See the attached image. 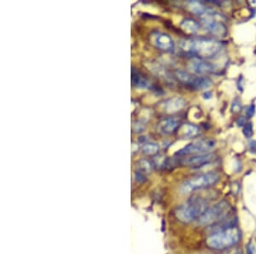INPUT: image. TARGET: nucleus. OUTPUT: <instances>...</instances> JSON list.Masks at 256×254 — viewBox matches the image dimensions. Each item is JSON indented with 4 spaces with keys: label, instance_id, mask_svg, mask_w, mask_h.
Here are the masks:
<instances>
[{
    "label": "nucleus",
    "instance_id": "nucleus-4",
    "mask_svg": "<svg viewBox=\"0 0 256 254\" xmlns=\"http://www.w3.org/2000/svg\"><path fill=\"white\" fill-rule=\"evenodd\" d=\"M220 181V175L214 172H208L196 175L189 179L181 185V192L184 194L195 192L196 190L208 189L215 185Z\"/></svg>",
    "mask_w": 256,
    "mask_h": 254
},
{
    "label": "nucleus",
    "instance_id": "nucleus-20",
    "mask_svg": "<svg viewBox=\"0 0 256 254\" xmlns=\"http://www.w3.org/2000/svg\"><path fill=\"white\" fill-rule=\"evenodd\" d=\"M139 166H140L141 172L143 173H149L151 171V163H150L147 160H141L139 162Z\"/></svg>",
    "mask_w": 256,
    "mask_h": 254
},
{
    "label": "nucleus",
    "instance_id": "nucleus-10",
    "mask_svg": "<svg viewBox=\"0 0 256 254\" xmlns=\"http://www.w3.org/2000/svg\"><path fill=\"white\" fill-rule=\"evenodd\" d=\"M217 159L216 154L209 153L205 154H200V155H194L182 161V163L184 165H188L193 168H200L205 166L207 164L213 163Z\"/></svg>",
    "mask_w": 256,
    "mask_h": 254
},
{
    "label": "nucleus",
    "instance_id": "nucleus-16",
    "mask_svg": "<svg viewBox=\"0 0 256 254\" xmlns=\"http://www.w3.org/2000/svg\"><path fill=\"white\" fill-rule=\"evenodd\" d=\"M181 29L184 30V32L188 33H195L198 31L199 24L193 19H184L183 22H181Z\"/></svg>",
    "mask_w": 256,
    "mask_h": 254
},
{
    "label": "nucleus",
    "instance_id": "nucleus-19",
    "mask_svg": "<svg viewBox=\"0 0 256 254\" xmlns=\"http://www.w3.org/2000/svg\"><path fill=\"white\" fill-rule=\"evenodd\" d=\"M242 133L247 139L252 137L253 134H254L252 123H246L245 125L243 126V128H242Z\"/></svg>",
    "mask_w": 256,
    "mask_h": 254
},
{
    "label": "nucleus",
    "instance_id": "nucleus-14",
    "mask_svg": "<svg viewBox=\"0 0 256 254\" xmlns=\"http://www.w3.org/2000/svg\"><path fill=\"white\" fill-rule=\"evenodd\" d=\"M177 132L181 139H192L198 135L200 129L195 124H184L181 125Z\"/></svg>",
    "mask_w": 256,
    "mask_h": 254
},
{
    "label": "nucleus",
    "instance_id": "nucleus-17",
    "mask_svg": "<svg viewBox=\"0 0 256 254\" xmlns=\"http://www.w3.org/2000/svg\"><path fill=\"white\" fill-rule=\"evenodd\" d=\"M188 7L191 10V12H193L196 15H199V16H203L208 11V9L206 8L205 5L199 1L189 2Z\"/></svg>",
    "mask_w": 256,
    "mask_h": 254
},
{
    "label": "nucleus",
    "instance_id": "nucleus-13",
    "mask_svg": "<svg viewBox=\"0 0 256 254\" xmlns=\"http://www.w3.org/2000/svg\"><path fill=\"white\" fill-rule=\"evenodd\" d=\"M185 104V100L181 97L168 98L163 104V111L168 114H173L183 109Z\"/></svg>",
    "mask_w": 256,
    "mask_h": 254
},
{
    "label": "nucleus",
    "instance_id": "nucleus-22",
    "mask_svg": "<svg viewBox=\"0 0 256 254\" xmlns=\"http://www.w3.org/2000/svg\"><path fill=\"white\" fill-rule=\"evenodd\" d=\"M242 109V105H241V102L238 99V98H236L234 101H233V104H232V106H231V110L234 113L239 112Z\"/></svg>",
    "mask_w": 256,
    "mask_h": 254
},
{
    "label": "nucleus",
    "instance_id": "nucleus-5",
    "mask_svg": "<svg viewBox=\"0 0 256 254\" xmlns=\"http://www.w3.org/2000/svg\"><path fill=\"white\" fill-rule=\"evenodd\" d=\"M231 209V205L229 202L221 200L205 211V213L199 218V223L202 226H210L218 223L227 217Z\"/></svg>",
    "mask_w": 256,
    "mask_h": 254
},
{
    "label": "nucleus",
    "instance_id": "nucleus-21",
    "mask_svg": "<svg viewBox=\"0 0 256 254\" xmlns=\"http://www.w3.org/2000/svg\"><path fill=\"white\" fill-rule=\"evenodd\" d=\"M255 114H256V106L254 104H251L246 108V117L247 118H251V117L255 116Z\"/></svg>",
    "mask_w": 256,
    "mask_h": 254
},
{
    "label": "nucleus",
    "instance_id": "nucleus-9",
    "mask_svg": "<svg viewBox=\"0 0 256 254\" xmlns=\"http://www.w3.org/2000/svg\"><path fill=\"white\" fill-rule=\"evenodd\" d=\"M188 69L196 76L206 77L207 75L213 74L216 71L215 65L211 63L206 62L200 58H193L188 64Z\"/></svg>",
    "mask_w": 256,
    "mask_h": 254
},
{
    "label": "nucleus",
    "instance_id": "nucleus-1",
    "mask_svg": "<svg viewBox=\"0 0 256 254\" xmlns=\"http://www.w3.org/2000/svg\"><path fill=\"white\" fill-rule=\"evenodd\" d=\"M181 48L185 53L193 55L194 58L204 59L219 54L222 49V44L210 38H195L182 40Z\"/></svg>",
    "mask_w": 256,
    "mask_h": 254
},
{
    "label": "nucleus",
    "instance_id": "nucleus-7",
    "mask_svg": "<svg viewBox=\"0 0 256 254\" xmlns=\"http://www.w3.org/2000/svg\"><path fill=\"white\" fill-rule=\"evenodd\" d=\"M220 14L208 11L202 16V24L206 29L217 37H225L227 34V27L220 20Z\"/></svg>",
    "mask_w": 256,
    "mask_h": 254
},
{
    "label": "nucleus",
    "instance_id": "nucleus-11",
    "mask_svg": "<svg viewBox=\"0 0 256 254\" xmlns=\"http://www.w3.org/2000/svg\"><path fill=\"white\" fill-rule=\"evenodd\" d=\"M151 41L155 48H158L162 51H173L174 48L172 38L166 33H159V32L152 33Z\"/></svg>",
    "mask_w": 256,
    "mask_h": 254
},
{
    "label": "nucleus",
    "instance_id": "nucleus-3",
    "mask_svg": "<svg viewBox=\"0 0 256 254\" xmlns=\"http://www.w3.org/2000/svg\"><path fill=\"white\" fill-rule=\"evenodd\" d=\"M241 233L235 227L224 229L209 236L207 246L213 250H225L233 247L240 241Z\"/></svg>",
    "mask_w": 256,
    "mask_h": 254
},
{
    "label": "nucleus",
    "instance_id": "nucleus-23",
    "mask_svg": "<svg viewBox=\"0 0 256 254\" xmlns=\"http://www.w3.org/2000/svg\"><path fill=\"white\" fill-rule=\"evenodd\" d=\"M249 151L253 154H256V141H252L249 143Z\"/></svg>",
    "mask_w": 256,
    "mask_h": 254
},
{
    "label": "nucleus",
    "instance_id": "nucleus-18",
    "mask_svg": "<svg viewBox=\"0 0 256 254\" xmlns=\"http://www.w3.org/2000/svg\"><path fill=\"white\" fill-rule=\"evenodd\" d=\"M143 153L146 154V155H150V156H154L156 155L159 152V145L155 143H145L142 147Z\"/></svg>",
    "mask_w": 256,
    "mask_h": 254
},
{
    "label": "nucleus",
    "instance_id": "nucleus-24",
    "mask_svg": "<svg viewBox=\"0 0 256 254\" xmlns=\"http://www.w3.org/2000/svg\"><path fill=\"white\" fill-rule=\"evenodd\" d=\"M247 254H256V247L254 243H249L247 247Z\"/></svg>",
    "mask_w": 256,
    "mask_h": 254
},
{
    "label": "nucleus",
    "instance_id": "nucleus-15",
    "mask_svg": "<svg viewBox=\"0 0 256 254\" xmlns=\"http://www.w3.org/2000/svg\"><path fill=\"white\" fill-rule=\"evenodd\" d=\"M132 83L137 88H149L150 82L140 72L135 69H132Z\"/></svg>",
    "mask_w": 256,
    "mask_h": 254
},
{
    "label": "nucleus",
    "instance_id": "nucleus-6",
    "mask_svg": "<svg viewBox=\"0 0 256 254\" xmlns=\"http://www.w3.org/2000/svg\"><path fill=\"white\" fill-rule=\"evenodd\" d=\"M174 77L178 80L192 89L200 90V89H209L212 86V80L209 77H198L194 74L177 69L174 72Z\"/></svg>",
    "mask_w": 256,
    "mask_h": 254
},
{
    "label": "nucleus",
    "instance_id": "nucleus-12",
    "mask_svg": "<svg viewBox=\"0 0 256 254\" xmlns=\"http://www.w3.org/2000/svg\"><path fill=\"white\" fill-rule=\"evenodd\" d=\"M181 126V122L176 117H166L159 123L158 131L161 134H172Z\"/></svg>",
    "mask_w": 256,
    "mask_h": 254
},
{
    "label": "nucleus",
    "instance_id": "nucleus-2",
    "mask_svg": "<svg viewBox=\"0 0 256 254\" xmlns=\"http://www.w3.org/2000/svg\"><path fill=\"white\" fill-rule=\"evenodd\" d=\"M209 208V200L207 198L194 195L186 203L178 206L174 215L181 222L190 223L201 218Z\"/></svg>",
    "mask_w": 256,
    "mask_h": 254
},
{
    "label": "nucleus",
    "instance_id": "nucleus-8",
    "mask_svg": "<svg viewBox=\"0 0 256 254\" xmlns=\"http://www.w3.org/2000/svg\"><path fill=\"white\" fill-rule=\"evenodd\" d=\"M215 142L212 139H202L196 140L191 144L184 146L180 150L176 155L180 157L189 156V155H200L205 154L214 147Z\"/></svg>",
    "mask_w": 256,
    "mask_h": 254
}]
</instances>
